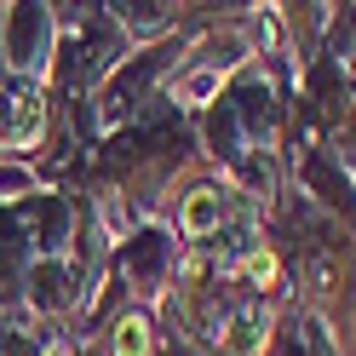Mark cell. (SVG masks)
<instances>
[{
	"instance_id": "cell-10",
	"label": "cell",
	"mask_w": 356,
	"mask_h": 356,
	"mask_svg": "<svg viewBox=\"0 0 356 356\" xmlns=\"http://www.w3.org/2000/svg\"><path fill=\"white\" fill-rule=\"evenodd\" d=\"M270 356H339V345H333L327 333V316H316V310H282V327H276V350Z\"/></svg>"
},
{
	"instance_id": "cell-8",
	"label": "cell",
	"mask_w": 356,
	"mask_h": 356,
	"mask_svg": "<svg viewBox=\"0 0 356 356\" xmlns=\"http://www.w3.org/2000/svg\"><path fill=\"white\" fill-rule=\"evenodd\" d=\"M276 327H282V305L241 299L230 310L225 333H218V356H270L276 350Z\"/></svg>"
},
{
	"instance_id": "cell-9",
	"label": "cell",
	"mask_w": 356,
	"mask_h": 356,
	"mask_svg": "<svg viewBox=\"0 0 356 356\" xmlns=\"http://www.w3.org/2000/svg\"><path fill=\"white\" fill-rule=\"evenodd\" d=\"M115 24L127 29L132 47H155V40H172L178 29L190 24L184 6H172V0H115Z\"/></svg>"
},
{
	"instance_id": "cell-3",
	"label": "cell",
	"mask_w": 356,
	"mask_h": 356,
	"mask_svg": "<svg viewBox=\"0 0 356 356\" xmlns=\"http://www.w3.org/2000/svg\"><path fill=\"white\" fill-rule=\"evenodd\" d=\"M241 213H248L241 190L230 184V178H218L213 167H202V172H184V178H178L172 207H167V225L178 230L184 248H207V241H218Z\"/></svg>"
},
{
	"instance_id": "cell-13",
	"label": "cell",
	"mask_w": 356,
	"mask_h": 356,
	"mask_svg": "<svg viewBox=\"0 0 356 356\" xmlns=\"http://www.w3.org/2000/svg\"><path fill=\"white\" fill-rule=\"evenodd\" d=\"M52 178H40L29 161H0V207H17V202H29V195H40Z\"/></svg>"
},
{
	"instance_id": "cell-5",
	"label": "cell",
	"mask_w": 356,
	"mask_h": 356,
	"mask_svg": "<svg viewBox=\"0 0 356 356\" xmlns=\"http://www.w3.org/2000/svg\"><path fill=\"white\" fill-rule=\"evenodd\" d=\"M282 241H287L282 253H287V276H293V299L305 310H316V316H327L350 287L345 259L333 248H322V241H310V236H282Z\"/></svg>"
},
{
	"instance_id": "cell-12",
	"label": "cell",
	"mask_w": 356,
	"mask_h": 356,
	"mask_svg": "<svg viewBox=\"0 0 356 356\" xmlns=\"http://www.w3.org/2000/svg\"><path fill=\"white\" fill-rule=\"evenodd\" d=\"M35 264V241L24 230V218H17V207H0V293H17Z\"/></svg>"
},
{
	"instance_id": "cell-1",
	"label": "cell",
	"mask_w": 356,
	"mask_h": 356,
	"mask_svg": "<svg viewBox=\"0 0 356 356\" xmlns=\"http://www.w3.org/2000/svg\"><path fill=\"white\" fill-rule=\"evenodd\" d=\"M58 47H63V29L52 0H12L0 12V70H6V81L52 92Z\"/></svg>"
},
{
	"instance_id": "cell-7",
	"label": "cell",
	"mask_w": 356,
	"mask_h": 356,
	"mask_svg": "<svg viewBox=\"0 0 356 356\" xmlns=\"http://www.w3.org/2000/svg\"><path fill=\"white\" fill-rule=\"evenodd\" d=\"M17 299H24L40 322H52V327H63L70 316H81V287H75L70 259H35L29 276H24V287H17Z\"/></svg>"
},
{
	"instance_id": "cell-11",
	"label": "cell",
	"mask_w": 356,
	"mask_h": 356,
	"mask_svg": "<svg viewBox=\"0 0 356 356\" xmlns=\"http://www.w3.org/2000/svg\"><path fill=\"white\" fill-rule=\"evenodd\" d=\"M104 356H161V327H155V310L127 305L121 316L104 327Z\"/></svg>"
},
{
	"instance_id": "cell-2",
	"label": "cell",
	"mask_w": 356,
	"mask_h": 356,
	"mask_svg": "<svg viewBox=\"0 0 356 356\" xmlns=\"http://www.w3.org/2000/svg\"><path fill=\"white\" fill-rule=\"evenodd\" d=\"M178 259H184L178 230L167 225V218H144V225L132 230L115 253H109V276L127 287L132 305L155 310V305L172 293V282H178Z\"/></svg>"
},
{
	"instance_id": "cell-6",
	"label": "cell",
	"mask_w": 356,
	"mask_h": 356,
	"mask_svg": "<svg viewBox=\"0 0 356 356\" xmlns=\"http://www.w3.org/2000/svg\"><path fill=\"white\" fill-rule=\"evenodd\" d=\"M17 218H24V230L35 241V259H70L75 230H81V195L63 184H47L40 195L17 202Z\"/></svg>"
},
{
	"instance_id": "cell-4",
	"label": "cell",
	"mask_w": 356,
	"mask_h": 356,
	"mask_svg": "<svg viewBox=\"0 0 356 356\" xmlns=\"http://www.w3.org/2000/svg\"><path fill=\"white\" fill-rule=\"evenodd\" d=\"M58 127V98L40 86L0 81V161H35L52 144Z\"/></svg>"
},
{
	"instance_id": "cell-15",
	"label": "cell",
	"mask_w": 356,
	"mask_h": 356,
	"mask_svg": "<svg viewBox=\"0 0 356 356\" xmlns=\"http://www.w3.org/2000/svg\"><path fill=\"white\" fill-rule=\"evenodd\" d=\"M0 305H6V293H0Z\"/></svg>"
},
{
	"instance_id": "cell-14",
	"label": "cell",
	"mask_w": 356,
	"mask_h": 356,
	"mask_svg": "<svg viewBox=\"0 0 356 356\" xmlns=\"http://www.w3.org/2000/svg\"><path fill=\"white\" fill-rule=\"evenodd\" d=\"M40 356H81V345H75V333H70V327H52V333H47V345H40Z\"/></svg>"
}]
</instances>
